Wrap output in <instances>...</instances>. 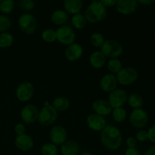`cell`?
I'll list each match as a JSON object with an SVG mask.
<instances>
[{
  "label": "cell",
  "mask_w": 155,
  "mask_h": 155,
  "mask_svg": "<svg viewBox=\"0 0 155 155\" xmlns=\"http://www.w3.org/2000/svg\"><path fill=\"white\" fill-rule=\"evenodd\" d=\"M104 41H105V39H104V36L98 32L93 33L90 36L91 44L96 48H101Z\"/></svg>",
  "instance_id": "32"
},
{
  "label": "cell",
  "mask_w": 155,
  "mask_h": 155,
  "mask_svg": "<svg viewBox=\"0 0 155 155\" xmlns=\"http://www.w3.org/2000/svg\"><path fill=\"white\" fill-rule=\"evenodd\" d=\"M15 145L18 149L21 151H29L33 148L34 145L33 138L27 134L17 136L15 139Z\"/></svg>",
  "instance_id": "17"
},
{
  "label": "cell",
  "mask_w": 155,
  "mask_h": 155,
  "mask_svg": "<svg viewBox=\"0 0 155 155\" xmlns=\"http://www.w3.org/2000/svg\"><path fill=\"white\" fill-rule=\"evenodd\" d=\"M107 62V58L101 51H95L89 56V63L95 69H101Z\"/></svg>",
  "instance_id": "21"
},
{
  "label": "cell",
  "mask_w": 155,
  "mask_h": 155,
  "mask_svg": "<svg viewBox=\"0 0 155 155\" xmlns=\"http://www.w3.org/2000/svg\"><path fill=\"white\" fill-rule=\"evenodd\" d=\"M39 109L34 104H26L21 110V118L23 122L26 124H32L37 121L39 116Z\"/></svg>",
  "instance_id": "12"
},
{
  "label": "cell",
  "mask_w": 155,
  "mask_h": 155,
  "mask_svg": "<svg viewBox=\"0 0 155 155\" xmlns=\"http://www.w3.org/2000/svg\"><path fill=\"white\" fill-rule=\"evenodd\" d=\"M50 19H51V21L54 25L61 27V26L65 25V24L68 21L69 15L64 10L58 9V10L53 12Z\"/></svg>",
  "instance_id": "22"
},
{
  "label": "cell",
  "mask_w": 155,
  "mask_h": 155,
  "mask_svg": "<svg viewBox=\"0 0 155 155\" xmlns=\"http://www.w3.org/2000/svg\"><path fill=\"white\" fill-rule=\"evenodd\" d=\"M137 2L139 4H142L143 5H150L155 2L154 0H139Z\"/></svg>",
  "instance_id": "41"
},
{
  "label": "cell",
  "mask_w": 155,
  "mask_h": 155,
  "mask_svg": "<svg viewBox=\"0 0 155 155\" xmlns=\"http://www.w3.org/2000/svg\"><path fill=\"white\" fill-rule=\"evenodd\" d=\"M18 24L20 30L27 35L33 34L37 28L36 18L31 13H23L18 18Z\"/></svg>",
  "instance_id": "5"
},
{
  "label": "cell",
  "mask_w": 155,
  "mask_h": 155,
  "mask_svg": "<svg viewBox=\"0 0 155 155\" xmlns=\"http://www.w3.org/2000/svg\"><path fill=\"white\" fill-rule=\"evenodd\" d=\"M117 80L116 76L112 74H107L102 77L100 80V88L104 92H109L114 91L117 89Z\"/></svg>",
  "instance_id": "18"
},
{
  "label": "cell",
  "mask_w": 155,
  "mask_h": 155,
  "mask_svg": "<svg viewBox=\"0 0 155 155\" xmlns=\"http://www.w3.org/2000/svg\"><path fill=\"white\" fill-rule=\"evenodd\" d=\"M87 21L85 18L84 15L81 13L73 15L71 18V25L77 30H82L87 24Z\"/></svg>",
  "instance_id": "25"
},
{
  "label": "cell",
  "mask_w": 155,
  "mask_h": 155,
  "mask_svg": "<svg viewBox=\"0 0 155 155\" xmlns=\"http://www.w3.org/2000/svg\"><path fill=\"white\" fill-rule=\"evenodd\" d=\"M100 51L109 59L118 58L124 53V47L115 39H107L100 48Z\"/></svg>",
  "instance_id": "4"
},
{
  "label": "cell",
  "mask_w": 155,
  "mask_h": 155,
  "mask_svg": "<svg viewBox=\"0 0 155 155\" xmlns=\"http://www.w3.org/2000/svg\"><path fill=\"white\" fill-rule=\"evenodd\" d=\"M40 151L42 155H58V146L51 142L43 144L41 147Z\"/></svg>",
  "instance_id": "31"
},
{
  "label": "cell",
  "mask_w": 155,
  "mask_h": 155,
  "mask_svg": "<svg viewBox=\"0 0 155 155\" xmlns=\"http://www.w3.org/2000/svg\"><path fill=\"white\" fill-rule=\"evenodd\" d=\"M14 131L17 136H21L26 133L25 126L23 124H17L14 127Z\"/></svg>",
  "instance_id": "36"
},
{
  "label": "cell",
  "mask_w": 155,
  "mask_h": 155,
  "mask_svg": "<svg viewBox=\"0 0 155 155\" xmlns=\"http://www.w3.org/2000/svg\"><path fill=\"white\" fill-rule=\"evenodd\" d=\"M58 117V112L48 101H45L43 107L39 111L37 121L42 126H50L55 123Z\"/></svg>",
  "instance_id": "3"
},
{
  "label": "cell",
  "mask_w": 155,
  "mask_h": 155,
  "mask_svg": "<svg viewBox=\"0 0 155 155\" xmlns=\"http://www.w3.org/2000/svg\"><path fill=\"white\" fill-rule=\"evenodd\" d=\"M138 5L139 3L136 0H118L115 7L118 13L123 15H130L137 10Z\"/></svg>",
  "instance_id": "13"
},
{
  "label": "cell",
  "mask_w": 155,
  "mask_h": 155,
  "mask_svg": "<svg viewBox=\"0 0 155 155\" xmlns=\"http://www.w3.org/2000/svg\"><path fill=\"white\" fill-rule=\"evenodd\" d=\"M115 76L118 83L122 86H130L138 80L139 72L133 67H126L123 68Z\"/></svg>",
  "instance_id": "6"
},
{
  "label": "cell",
  "mask_w": 155,
  "mask_h": 155,
  "mask_svg": "<svg viewBox=\"0 0 155 155\" xmlns=\"http://www.w3.org/2000/svg\"><path fill=\"white\" fill-rule=\"evenodd\" d=\"M126 144H127V148H136V145H137V140L136 139V138L133 137V136H130V137H128L127 139Z\"/></svg>",
  "instance_id": "37"
},
{
  "label": "cell",
  "mask_w": 155,
  "mask_h": 155,
  "mask_svg": "<svg viewBox=\"0 0 155 155\" xmlns=\"http://www.w3.org/2000/svg\"><path fill=\"white\" fill-rule=\"evenodd\" d=\"M61 153L62 155H79L80 147L78 142L75 140H67L63 145H61Z\"/></svg>",
  "instance_id": "19"
},
{
  "label": "cell",
  "mask_w": 155,
  "mask_h": 155,
  "mask_svg": "<svg viewBox=\"0 0 155 155\" xmlns=\"http://www.w3.org/2000/svg\"><path fill=\"white\" fill-rule=\"evenodd\" d=\"M144 155H155V145L150 147L146 151H145Z\"/></svg>",
  "instance_id": "42"
},
{
  "label": "cell",
  "mask_w": 155,
  "mask_h": 155,
  "mask_svg": "<svg viewBox=\"0 0 155 155\" xmlns=\"http://www.w3.org/2000/svg\"><path fill=\"white\" fill-rule=\"evenodd\" d=\"M57 41L64 45H70L76 41V33L74 29L69 25H64L59 27L56 30Z\"/></svg>",
  "instance_id": "7"
},
{
  "label": "cell",
  "mask_w": 155,
  "mask_h": 155,
  "mask_svg": "<svg viewBox=\"0 0 155 155\" xmlns=\"http://www.w3.org/2000/svg\"><path fill=\"white\" fill-rule=\"evenodd\" d=\"M86 124L92 131L101 132L107 126V122L104 117L93 113L87 117Z\"/></svg>",
  "instance_id": "14"
},
{
  "label": "cell",
  "mask_w": 155,
  "mask_h": 155,
  "mask_svg": "<svg viewBox=\"0 0 155 155\" xmlns=\"http://www.w3.org/2000/svg\"><path fill=\"white\" fill-rule=\"evenodd\" d=\"M12 21L8 16L5 15H0V33L8 32L12 27Z\"/></svg>",
  "instance_id": "33"
},
{
  "label": "cell",
  "mask_w": 155,
  "mask_h": 155,
  "mask_svg": "<svg viewBox=\"0 0 155 155\" xmlns=\"http://www.w3.org/2000/svg\"><path fill=\"white\" fill-rule=\"evenodd\" d=\"M127 102L133 109L142 108L144 104V100L142 95L138 93H131L128 95Z\"/></svg>",
  "instance_id": "24"
},
{
  "label": "cell",
  "mask_w": 155,
  "mask_h": 155,
  "mask_svg": "<svg viewBox=\"0 0 155 155\" xmlns=\"http://www.w3.org/2000/svg\"><path fill=\"white\" fill-rule=\"evenodd\" d=\"M136 139L139 142H145L148 140V132L146 130H141L137 132L136 136Z\"/></svg>",
  "instance_id": "35"
},
{
  "label": "cell",
  "mask_w": 155,
  "mask_h": 155,
  "mask_svg": "<svg viewBox=\"0 0 155 155\" xmlns=\"http://www.w3.org/2000/svg\"><path fill=\"white\" fill-rule=\"evenodd\" d=\"M79 155H93V154H91V153L89 152V151H83V152L80 153V154H79Z\"/></svg>",
  "instance_id": "43"
},
{
  "label": "cell",
  "mask_w": 155,
  "mask_h": 155,
  "mask_svg": "<svg viewBox=\"0 0 155 155\" xmlns=\"http://www.w3.org/2000/svg\"><path fill=\"white\" fill-rule=\"evenodd\" d=\"M124 155H142L140 151L137 149L136 148H127L126 150Z\"/></svg>",
  "instance_id": "40"
},
{
  "label": "cell",
  "mask_w": 155,
  "mask_h": 155,
  "mask_svg": "<svg viewBox=\"0 0 155 155\" xmlns=\"http://www.w3.org/2000/svg\"><path fill=\"white\" fill-rule=\"evenodd\" d=\"M18 6L22 11L29 13L35 8V3L33 0H21L18 2Z\"/></svg>",
  "instance_id": "34"
},
{
  "label": "cell",
  "mask_w": 155,
  "mask_h": 155,
  "mask_svg": "<svg viewBox=\"0 0 155 155\" xmlns=\"http://www.w3.org/2000/svg\"><path fill=\"white\" fill-rule=\"evenodd\" d=\"M111 115L115 122L124 123L127 117V112L123 107H117L112 110Z\"/></svg>",
  "instance_id": "28"
},
{
  "label": "cell",
  "mask_w": 155,
  "mask_h": 155,
  "mask_svg": "<svg viewBox=\"0 0 155 155\" xmlns=\"http://www.w3.org/2000/svg\"><path fill=\"white\" fill-rule=\"evenodd\" d=\"M107 15V8L101 1H93L89 3L84 13L87 22L91 24H96L104 21Z\"/></svg>",
  "instance_id": "2"
},
{
  "label": "cell",
  "mask_w": 155,
  "mask_h": 155,
  "mask_svg": "<svg viewBox=\"0 0 155 155\" xmlns=\"http://www.w3.org/2000/svg\"><path fill=\"white\" fill-rule=\"evenodd\" d=\"M15 7V2L13 0H0V12L5 15L11 14Z\"/></svg>",
  "instance_id": "30"
},
{
  "label": "cell",
  "mask_w": 155,
  "mask_h": 155,
  "mask_svg": "<svg viewBox=\"0 0 155 155\" xmlns=\"http://www.w3.org/2000/svg\"><path fill=\"white\" fill-rule=\"evenodd\" d=\"M49 139L51 143L56 146H61L68 140V133L66 129L61 125L54 126L50 130Z\"/></svg>",
  "instance_id": "11"
},
{
  "label": "cell",
  "mask_w": 155,
  "mask_h": 155,
  "mask_svg": "<svg viewBox=\"0 0 155 155\" xmlns=\"http://www.w3.org/2000/svg\"><path fill=\"white\" fill-rule=\"evenodd\" d=\"M127 98L128 95L124 89H116L109 93L107 101L114 109L123 107L127 101Z\"/></svg>",
  "instance_id": "10"
},
{
  "label": "cell",
  "mask_w": 155,
  "mask_h": 155,
  "mask_svg": "<svg viewBox=\"0 0 155 155\" xmlns=\"http://www.w3.org/2000/svg\"><path fill=\"white\" fill-rule=\"evenodd\" d=\"M51 105L58 112L65 111L70 107V101L68 98L64 96L56 97L53 100Z\"/></svg>",
  "instance_id": "23"
},
{
  "label": "cell",
  "mask_w": 155,
  "mask_h": 155,
  "mask_svg": "<svg viewBox=\"0 0 155 155\" xmlns=\"http://www.w3.org/2000/svg\"><path fill=\"white\" fill-rule=\"evenodd\" d=\"M130 122L133 127L135 128L141 129L142 127H145L148 124V113L143 108H138L133 109L130 113Z\"/></svg>",
  "instance_id": "9"
},
{
  "label": "cell",
  "mask_w": 155,
  "mask_h": 155,
  "mask_svg": "<svg viewBox=\"0 0 155 155\" xmlns=\"http://www.w3.org/2000/svg\"><path fill=\"white\" fill-rule=\"evenodd\" d=\"M83 54V48L77 42L68 45L64 51V56L69 61H77L81 58Z\"/></svg>",
  "instance_id": "15"
},
{
  "label": "cell",
  "mask_w": 155,
  "mask_h": 155,
  "mask_svg": "<svg viewBox=\"0 0 155 155\" xmlns=\"http://www.w3.org/2000/svg\"><path fill=\"white\" fill-rule=\"evenodd\" d=\"M34 86L29 81L20 83L16 89L15 95L18 101L21 102H27L30 101L34 94Z\"/></svg>",
  "instance_id": "8"
},
{
  "label": "cell",
  "mask_w": 155,
  "mask_h": 155,
  "mask_svg": "<svg viewBox=\"0 0 155 155\" xmlns=\"http://www.w3.org/2000/svg\"><path fill=\"white\" fill-rule=\"evenodd\" d=\"M100 141L106 149L109 151H117L122 145V133L116 126L107 125L101 132Z\"/></svg>",
  "instance_id": "1"
},
{
  "label": "cell",
  "mask_w": 155,
  "mask_h": 155,
  "mask_svg": "<svg viewBox=\"0 0 155 155\" xmlns=\"http://www.w3.org/2000/svg\"><path fill=\"white\" fill-rule=\"evenodd\" d=\"M14 36L8 32L0 33V48H5L12 46L14 43Z\"/></svg>",
  "instance_id": "27"
},
{
  "label": "cell",
  "mask_w": 155,
  "mask_h": 155,
  "mask_svg": "<svg viewBox=\"0 0 155 155\" xmlns=\"http://www.w3.org/2000/svg\"><path fill=\"white\" fill-rule=\"evenodd\" d=\"M83 2L81 0H65L63 2L64 11L68 15H77L83 9Z\"/></svg>",
  "instance_id": "20"
},
{
  "label": "cell",
  "mask_w": 155,
  "mask_h": 155,
  "mask_svg": "<svg viewBox=\"0 0 155 155\" xmlns=\"http://www.w3.org/2000/svg\"><path fill=\"white\" fill-rule=\"evenodd\" d=\"M92 108L94 113L104 117L111 114L112 110H113L108 101L104 99H98L93 101L92 104Z\"/></svg>",
  "instance_id": "16"
},
{
  "label": "cell",
  "mask_w": 155,
  "mask_h": 155,
  "mask_svg": "<svg viewBox=\"0 0 155 155\" xmlns=\"http://www.w3.org/2000/svg\"><path fill=\"white\" fill-rule=\"evenodd\" d=\"M148 140L152 143L155 144V124L150 127L148 131Z\"/></svg>",
  "instance_id": "38"
},
{
  "label": "cell",
  "mask_w": 155,
  "mask_h": 155,
  "mask_svg": "<svg viewBox=\"0 0 155 155\" xmlns=\"http://www.w3.org/2000/svg\"><path fill=\"white\" fill-rule=\"evenodd\" d=\"M101 2L103 5L107 8H111L116 5V0H101Z\"/></svg>",
  "instance_id": "39"
},
{
  "label": "cell",
  "mask_w": 155,
  "mask_h": 155,
  "mask_svg": "<svg viewBox=\"0 0 155 155\" xmlns=\"http://www.w3.org/2000/svg\"><path fill=\"white\" fill-rule=\"evenodd\" d=\"M107 68L110 74L116 75L123 68V65L119 58H111L107 61Z\"/></svg>",
  "instance_id": "26"
},
{
  "label": "cell",
  "mask_w": 155,
  "mask_h": 155,
  "mask_svg": "<svg viewBox=\"0 0 155 155\" xmlns=\"http://www.w3.org/2000/svg\"><path fill=\"white\" fill-rule=\"evenodd\" d=\"M42 40L45 41L47 43H52L57 40V36H56V30L52 28H47L45 29L42 32Z\"/></svg>",
  "instance_id": "29"
}]
</instances>
